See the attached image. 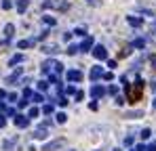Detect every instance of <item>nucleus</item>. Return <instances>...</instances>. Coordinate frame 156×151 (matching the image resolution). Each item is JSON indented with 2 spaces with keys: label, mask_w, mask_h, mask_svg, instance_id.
I'll return each mask as SVG.
<instances>
[{
  "label": "nucleus",
  "mask_w": 156,
  "mask_h": 151,
  "mask_svg": "<svg viewBox=\"0 0 156 151\" xmlns=\"http://www.w3.org/2000/svg\"><path fill=\"white\" fill-rule=\"evenodd\" d=\"M72 34H78V36H84L87 34V27H78V29H74Z\"/></svg>",
  "instance_id": "obj_31"
},
{
  "label": "nucleus",
  "mask_w": 156,
  "mask_h": 151,
  "mask_svg": "<svg viewBox=\"0 0 156 151\" xmlns=\"http://www.w3.org/2000/svg\"><path fill=\"white\" fill-rule=\"evenodd\" d=\"M146 149H148L146 145H137V147H135V151H146Z\"/></svg>",
  "instance_id": "obj_46"
},
{
  "label": "nucleus",
  "mask_w": 156,
  "mask_h": 151,
  "mask_svg": "<svg viewBox=\"0 0 156 151\" xmlns=\"http://www.w3.org/2000/svg\"><path fill=\"white\" fill-rule=\"evenodd\" d=\"M15 126L17 128H27L30 126V118L23 113H15Z\"/></svg>",
  "instance_id": "obj_6"
},
{
  "label": "nucleus",
  "mask_w": 156,
  "mask_h": 151,
  "mask_svg": "<svg viewBox=\"0 0 156 151\" xmlns=\"http://www.w3.org/2000/svg\"><path fill=\"white\" fill-rule=\"evenodd\" d=\"M40 116V109L38 107H30V113H27V118L32 120V118H38Z\"/></svg>",
  "instance_id": "obj_18"
},
{
  "label": "nucleus",
  "mask_w": 156,
  "mask_h": 151,
  "mask_svg": "<svg viewBox=\"0 0 156 151\" xmlns=\"http://www.w3.org/2000/svg\"><path fill=\"white\" fill-rule=\"evenodd\" d=\"M42 6L44 8H57V11H68L70 8V4L66 0H44Z\"/></svg>",
  "instance_id": "obj_2"
},
{
  "label": "nucleus",
  "mask_w": 156,
  "mask_h": 151,
  "mask_svg": "<svg viewBox=\"0 0 156 151\" xmlns=\"http://www.w3.org/2000/svg\"><path fill=\"white\" fill-rule=\"evenodd\" d=\"M125 86H127V90H129V101H131V103L139 101L141 90H144V82H141V80H137V82H135V86H129V84H125Z\"/></svg>",
  "instance_id": "obj_1"
},
{
  "label": "nucleus",
  "mask_w": 156,
  "mask_h": 151,
  "mask_svg": "<svg viewBox=\"0 0 156 151\" xmlns=\"http://www.w3.org/2000/svg\"><path fill=\"white\" fill-rule=\"evenodd\" d=\"M23 97H26V99L32 97V88H26V90H23Z\"/></svg>",
  "instance_id": "obj_37"
},
{
  "label": "nucleus",
  "mask_w": 156,
  "mask_h": 151,
  "mask_svg": "<svg viewBox=\"0 0 156 151\" xmlns=\"http://www.w3.org/2000/svg\"><path fill=\"white\" fill-rule=\"evenodd\" d=\"M0 109H4V105H2V103H0Z\"/></svg>",
  "instance_id": "obj_52"
},
{
  "label": "nucleus",
  "mask_w": 156,
  "mask_h": 151,
  "mask_svg": "<svg viewBox=\"0 0 156 151\" xmlns=\"http://www.w3.org/2000/svg\"><path fill=\"white\" fill-rule=\"evenodd\" d=\"M141 116H144L141 111H129V113H127L125 118H141Z\"/></svg>",
  "instance_id": "obj_28"
},
{
  "label": "nucleus",
  "mask_w": 156,
  "mask_h": 151,
  "mask_svg": "<svg viewBox=\"0 0 156 151\" xmlns=\"http://www.w3.org/2000/svg\"><path fill=\"white\" fill-rule=\"evenodd\" d=\"M30 99L34 101V103H42L44 97H42V92H32V97H30Z\"/></svg>",
  "instance_id": "obj_16"
},
{
  "label": "nucleus",
  "mask_w": 156,
  "mask_h": 151,
  "mask_svg": "<svg viewBox=\"0 0 156 151\" xmlns=\"http://www.w3.org/2000/svg\"><path fill=\"white\" fill-rule=\"evenodd\" d=\"M57 105H61V107L68 105V99H66V97H59V99H57Z\"/></svg>",
  "instance_id": "obj_33"
},
{
  "label": "nucleus",
  "mask_w": 156,
  "mask_h": 151,
  "mask_svg": "<svg viewBox=\"0 0 156 151\" xmlns=\"http://www.w3.org/2000/svg\"><path fill=\"white\" fill-rule=\"evenodd\" d=\"M13 145H15V141H6V143H4V149H11Z\"/></svg>",
  "instance_id": "obj_40"
},
{
  "label": "nucleus",
  "mask_w": 156,
  "mask_h": 151,
  "mask_svg": "<svg viewBox=\"0 0 156 151\" xmlns=\"http://www.w3.org/2000/svg\"><path fill=\"white\" fill-rule=\"evenodd\" d=\"M44 23H47V25H51V27H53V25L57 23V21H55V17H44Z\"/></svg>",
  "instance_id": "obj_30"
},
{
  "label": "nucleus",
  "mask_w": 156,
  "mask_h": 151,
  "mask_svg": "<svg viewBox=\"0 0 156 151\" xmlns=\"http://www.w3.org/2000/svg\"><path fill=\"white\" fill-rule=\"evenodd\" d=\"M55 118H57V122H59V124H63V122H66V120H68V116H66V113H63V111H59V113H57V116H55Z\"/></svg>",
  "instance_id": "obj_26"
},
{
  "label": "nucleus",
  "mask_w": 156,
  "mask_h": 151,
  "mask_svg": "<svg viewBox=\"0 0 156 151\" xmlns=\"http://www.w3.org/2000/svg\"><path fill=\"white\" fill-rule=\"evenodd\" d=\"M133 141H135L133 136H127V139H125V145H133Z\"/></svg>",
  "instance_id": "obj_42"
},
{
  "label": "nucleus",
  "mask_w": 156,
  "mask_h": 151,
  "mask_svg": "<svg viewBox=\"0 0 156 151\" xmlns=\"http://www.w3.org/2000/svg\"><path fill=\"white\" fill-rule=\"evenodd\" d=\"M36 44V40H21V42H17V49H30V46H34Z\"/></svg>",
  "instance_id": "obj_13"
},
{
  "label": "nucleus",
  "mask_w": 156,
  "mask_h": 151,
  "mask_svg": "<svg viewBox=\"0 0 156 151\" xmlns=\"http://www.w3.org/2000/svg\"><path fill=\"white\" fill-rule=\"evenodd\" d=\"M66 78H68V82L72 84V82H80V80L84 78V76H82V72H78V69H68Z\"/></svg>",
  "instance_id": "obj_7"
},
{
  "label": "nucleus",
  "mask_w": 156,
  "mask_h": 151,
  "mask_svg": "<svg viewBox=\"0 0 156 151\" xmlns=\"http://www.w3.org/2000/svg\"><path fill=\"white\" fill-rule=\"evenodd\" d=\"M47 134H49V132H47V128H44V126H40V128H36V130H34V139H38V141L47 139Z\"/></svg>",
  "instance_id": "obj_10"
},
{
  "label": "nucleus",
  "mask_w": 156,
  "mask_h": 151,
  "mask_svg": "<svg viewBox=\"0 0 156 151\" xmlns=\"http://www.w3.org/2000/svg\"><path fill=\"white\" fill-rule=\"evenodd\" d=\"M91 95H93V99H101L105 95V88L99 86V84H93V86H91Z\"/></svg>",
  "instance_id": "obj_8"
},
{
  "label": "nucleus",
  "mask_w": 156,
  "mask_h": 151,
  "mask_svg": "<svg viewBox=\"0 0 156 151\" xmlns=\"http://www.w3.org/2000/svg\"><path fill=\"white\" fill-rule=\"evenodd\" d=\"M154 29H156V21H154Z\"/></svg>",
  "instance_id": "obj_53"
},
{
  "label": "nucleus",
  "mask_w": 156,
  "mask_h": 151,
  "mask_svg": "<svg viewBox=\"0 0 156 151\" xmlns=\"http://www.w3.org/2000/svg\"><path fill=\"white\" fill-rule=\"evenodd\" d=\"M116 103H118V105H122V103H125V97H118V95H116Z\"/></svg>",
  "instance_id": "obj_45"
},
{
  "label": "nucleus",
  "mask_w": 156,
  "mask_h": 151,
  "mask_svg": "<svg viewBox=\"0 0 156 151\" xmlns=\"http://www.w3.org/2000/svg\"><path fill=\"white\" fill-rule=\"evenodd\" d=\"M63 92H66V95H68V97H70V95H76V88H74V86H72V84H68V86H66V88H63Z\"/></svg>",
  "instance_id": "obj_23"
},
{
  "label": "nucleus",
  "mask_w": 156,
  "mask_h": 151,
  "mask_svg": "<svg viewBox=\"0 0 156 151\" xmlns=\"http://www.w3.org/2000/svg\"><path fill=\"white\" fill-rule=\"evenodd\" d=\"M133 46H135V49H144V46H146V40H144V38H137V40L133 42Z\"/></svg>",
  "instance_id": "obj_21"
},
{
  "label": "nucleus",
  "mask_w": 156,
  "mask_h": 151,
  "mask_svg": "<svg viewBox=\"0 0 156 151\" xmlns=\"http://www.w3.org/2000/svg\"><path fill=\"white\" fill-rule=\"evenodd\" d=\"M152 90H154V92H156V82H152Z\"/></svg>",
  "instance_id": "obj_50"
},
{
  "label": "nucleus",
  "mask_w": 156,
  "mask_h": 151,
  "mask_svg": "<svg viewBox=\"0 0 156 151\" xmlns=\"http://www.w3.org/2000/svg\"><path fill=\"white\" fill-rule=\"evenodd\" d=\"M152 67L156 69V57H152Z\"/></svg>",
  "instance_id": "obj_49"
},
{
  "label": "nucleus",
  "mask_w": 156,
  "mask_h": 151,
  "mask_svg": "<svg viewBox=\"0 0 156 151\" xmlns=\"http://www.w3.org/2000/svg\"><path fill=\"white\" fill-rule=\"evenodd\" d=\"M11 6H13V2H11V0H2V8H4V11H9Z\"/></svg>",
  "instance_id": "obj_29"
},
{
  "label": "nucleus",
  "mask_w": 156,
  "mask_h": 151,
  "mask_svg": "<svg viewBox=\"0 0 156 151\" xmlns=\"http://www.w3.org/2000/svg\"><path fill=\"white\" fill-rule=\"evenodd\" d=\"M78 49L82 50V52H87V50H91V49H93V38H91V36H87V38L82 40V44H80Z\"/></svg>",
  "instance_id": "obj_9"
},
{
  "label": "nucleus",
  "mask_w": 156,
  "mask_h": 151,
  "mask_svg": "<svg viewBox=\"0 0 156 151\" xmlns=\"http://www.w3.org/2000/svg\"><path fill=\"white\" fill-rule=\"evenodd\" d=\"M17 105H19L21 109H23V107H27V99H21V101H19V103H17Z\"/></svg>",
  "instance_id": "obj_38"
},
{
  "label": "nucleus",
  "mask_w": 156,
  "mask_h": 151,
  "mask_svg": "<svg viewBox=\"0 0 156 151\" xmlns=\"http://www.w3.org/2000/svg\"><path fill=\"white\" fill-rule=\"evenodd\" d=\"M87 2H89L91 6H99V4H101V0H87Z\"/></svg>",
  "instance_id": "obj_35"
},
{
  "label": "nucleus",
  "mask_w": 156,
  "mask_h": 151,
  "mask_svg": "<svg viewBox=\"0 0 156 151\" xmlns=\"http://www.w3.org/2000/svg\"><path fill=\"white\" fill-rule=\"evenodd\" d=\"M108 92H110V95H114V97H116V95H118V88H116V86H110V88H108Z\"/></svg>",
  "instance_id": "obj_34"
},
{
  "label": "nucleus",
  "mask_w": 156,
  "mask_h": 151,
  "mask_svg": "<svg viewBox=\"0 0 156 151\" xmlns=\"http://www.w3.org/2000/svg\"><path fill=\"white\" fill-rule=\"evenodd\" d=\"M47 88H49V82H47V80H40V82H38V90H40V92H44Z\"/></svg>",
  "instance_id": "obj_22"
},
{
  "label": "nucleus",
  "mask_w": 156,
  "mask_h": 151,
  "mask_svg": "<svg viewBox=\"0 0 156 151\" xmlns=\"http://www.w3.org/2000/svg\"><path fill=\"white\" fill-rule=\"evenodd\" d=\"M4 124H6V118H4V116L0 113V128H4Z\"/></svg>",
  "instance_id": "obj_41"
},
{
  "label": "nucleus",
  "mask_w": 156,
  "mask_h": 151,
  "mask_svg": "<svg viewBox=\"0 0 156 151\" xmlns=\"http://www.w3.org/2000/svg\"><path fill=\"white\" fill-rule=\"evenodd\" d=\"M51 69L55 72V74H61V72H63V65H61L59 61H51V59H49V61H44V63H42V72H44V74H49Z\"/></svg>",
  "instance_id": "obj_3"
},
{
  "label": "nucleus",
  "mask_w": 156,
  "mask_h": 151,
  "mask_svg": "<svg viewBox=\"0 0 156 151\" xmlns=\"http://www.w3.org/2000/svg\"><path fill=\"white\" fill-rule=\"evenodd\" d=\"M146 151H156V143H154V145H150V147H148Z\"/></svg>",
  "instance_id": "obj_48"
},
{
  "label": "nucleus",
  "mask_w": 156,
  "mask_h": 151,
  "mask_svg": "<svg viewBox=\"0 0 156 151\" xmlns=\"http://www.w3.org/2000/svg\"><path fill=\"white\" fill-rule=\"evenodd\" d=\"M139 136H141V139H144V141H146V139H150V136H152V130H150V128H144V130H141V134H139Z\"/></svg>",
  "instance_id": "obj_24"
},
{
  "label": "nucleus",
  "mask_w": 156,
  "mask_h": 151,
  "mask_svg": "<svg viewBox=\"0 0 156 151\" xmlns=\"http://www.w3.org/2000/svg\"><path fill=\"white\" fill-rule=\"evenodd\" d=\"M72 36H74V34H72V32H66V34H63V40H66V42H68V40H70V38H72Z\"/></svg>",
  "instance_id": "obj_39"
},
{
  "label": "nucleus",
  "mask_w": 156,
  "mask_h": 151,
  "mask_svg": "<svg viewBox=\"0 0 156 151\" xmlns=\"http://www.w3.org/2000/svg\"><path fill=\"white\" fill-rule=\"evenodd\" d=\"M101 78H104V80H112V74H110V72H104V76H101Z\"/></svg>",
  "instance_id": "obj_44"
},
{
  "label": "nucleus",
  "mask_w": 156,
  "mask_h": 151,
  "mask_svg": "<svg viewBox=\"0 0 156 151\" xmlns=\"http://www.w3.org/2000/svg\"><path fill=\"white\" fill-rule=\"evenodd\" d=\"M42 52H47V55H55V52H57V46H55V44H51V46H44V49H42Z\"/></svg>",
  "instance_id": "obj_19"
},
{
  "label": "nucleus",
  "mask_w": 156,
  "mask_h": 151,
  "mask_svg": "<svg viewBox=\"0 0 156 151\" xmlns=\"http://www.w3.org/2000/svg\"><path fill=\"white\" fill-rule=\"evenodd\" d=\"M30 6V0H17V13H26Z\"/></svg>",
  "instance_id": "obj_12"
},
{
  "label": "nucleus",
  "mask_w": 156,
  "mask_h": 151,
  "mask_svg": "<svg viewBox=\"0 0 156 151\" xmlns=\"http://www.w3.org/2000/svg\"><path fill=\"white\" fill-rule=\"evenodd\" d=\"M74 99H76V101H82V99H84V92H82V90H76V95H74Z\"/></svg>",
  "instance_id": "obj_32"
},
{
  "label": "nucleus",
  "mask_w": 156,
  "mask_h": 151,
  "mask_svg": "<svg viewBox=\"0 0 156 151\" xmlns=\"http://www.w3.org/2000/svg\"><path fill=\"white\" fill-rule=\"evenodd\" d=\"M53 111H55V107H53V103H49V105H44V107H42V113H47V116H51Z\"/></svg>",
  "instance_id": "obj_20"
},
{
  "label": "nucleus",
  "mask_w": 156,
  "mask_h": 151,
  "mask_svg": "<svg viewBox=\"0 0 156 151\" xmlns=\"http://www.w3.org/2000/svg\"><path fill=\"white\" fill-rule=\"evenodd\" d=\"M19 76H21V69H17V72H15V74H13V76H9V78H6V82L11 84V82H15V80L19 78Z\"/></svg>",
  "instance_id": "obj_25"
},
{
  "label": "nucleus",
  "mask_w": 156,
  "mask_h": 151,
  "mask_svg": "<svg viewBox=\"0 0 156 151\" xmlns=\"http://www.w3.org/2000/svg\"><path fill=\"white\" fill-rule=\"evenodd\" d=\"M89 76H91V80H93V82H97V80H99V78L104 76V69H101V67H93Z\"/></svg>",
  "instance_id": "obj_11"
},
{
  "label": "nucleus",
  "mask_w": 156,
  "mask_h": 151,
  "mask_svg": "<svg viewBox=\"0 0 156 151\" xmlns=\"http://www.w3.org/2000/svg\"><path fill=\"white\" fill-rule=\"evenodd\" d=\"M133 151H135V149H133Z\"/></svg>",
  "instance_id": "obj_54"
},
{
  "label": "nucleus",
  "mask_w": 156,
  "mask_h": 151,
  "mask_svg": "<svg viewBox=\"0 0 156 151\" xmlns=\"http://www.w3.org/2000/svg\"><path fill=\"white\" fill-rule=\"evenodd\" d=\"M129 23L133 25V27H139V25L144 23V19H141V17H129Z\"/></svg>",
  "instance_id": "obj_15"
},
{
  "label": "nucleus",
  "mask_w": 156,
  "mask_h": 151,
  "mask_svg": "<svg viewBox=\"0 0 156 151\" xmlns=\"http://www.w3.org/2000/svg\"><path fill=\"white\" fill-rule=\"evenodd\" d=\"M13 34H15V25L6 23L4 25V36H6V38H13Z\"/></svg>",
  "instance_id": "obj_14"
},
{
  "label": "nucleus",
  "mask_w": 156,
  "mask_h": 151,
  "mask_svg": "<svg viewBox=\"0 0 156 151\" xmlns=\"http://www.w3.org/2000/svg\"><path fill=\"white\" fill-rule=\"evenodd\" d=\"M91 52H93V57H95V59H101V61L108 59V50H105V46H101V44H95Z\"/></svg>",
  "instance_id": "obj_5"
},
{
  "label": "nucleus",
  "mask_w": 156,
  "mask_h": 151,
  "mask_svg": "<svg viewBox=\"0 0 156 151\" xmlns=\"http://www.w3.org/2000/svg\"><path fill=\"white\" fill-rule=\"evenodd\" d=\"M152 107H154V109H156V99H154V101H152Z\"/></svg>",
  "instance_id": "obj_51"
},
{
  "label": "nucleus",
  "mask_w": 156,
  "mask_h": 151,
  "mask_svg": "<svg viewBox=\"0 0 156 151\" xmlns=\"http://www.w3.org/2000/svg\"><path fill=\"white\" fill-rule=\"evenodd\" d=\"M6 99H9V101H15V103H17V95H15V92H11V95H6Z\"/></svg>",
  "instance_id": "obj_36"
},
{
  "label": "nucleus",
  "mask_w": 156,
  "mask_h": 151,
  "mask_svg": "<svg viewBox=\"0 0 156 151\" xmlns=\"http://www.w3.org/2000/svg\"><path fill=\"white\" fill-rule=\"evenodd\" d=\"M23 59H26L23 55H15V57H11V61H9V63H11V65H17V63H21Z\"/></svg>",
  "instance_id": "obj_17"
},
{
  "label": "nucleus",
  "mask_w": 156,
  "mask_h": 151,
  "mask_svg": "<svg viewBox=\"0 0 156 151\" xmlns=\"http://www.w3.org/2000/svg\"><path fill=\"white\" fill-rule=\"evenodd\" d=\"M66 145V141L63 139H55V141H49L44 147H42V151H55V149H61Z\"/></svg>",
  "instance_id": "obj_4"
},
{
  "label": "nucleus",
  "mask_w": 156,
  "mask_h": 151,
  "mask_svg": "<svg viewBox=\"0 0 156 151\" xmlns=\"http://www.w3.org/2000/svg\"><path fill=\"white\" fill-rule=\"evenodd\" d=\"M108 67H112V69H114V67H116V61H114V59H110V61H108Z\"/></svg>",
  "instance_id": "obj_43"
},
{
  "label": "nucleus",
  "mask_w": 156,
  "mask_h": 151,
  "mask_svg": "<svg viewBox=\"0 0 156 151\" xmlns=\"http://www.w3.org/2000/svg\"><path fill=\"white\" fill-rule=\"evenodd\" d=\"M78 50H80V49H78L76 44H70V46H68V50H66V52H68V55H76Z\"/></svg>",
  "instance_id": "obj_27"
},
{
  "label": "nucleus",
  "mask_w": 156,
  "mask_h": 151,
  "mask_svg": "<svg viewBox=\"0 0 156 151\" xmlns=\"http://www.w3.org/2000/svg\"><path fill=\"white\" fill-rule=\"evenodd\" d=\"M0 99H6V92H4L2 88H0Z\"/></svg>",
  "instance_id": "obj_47"
}]
</instances>
